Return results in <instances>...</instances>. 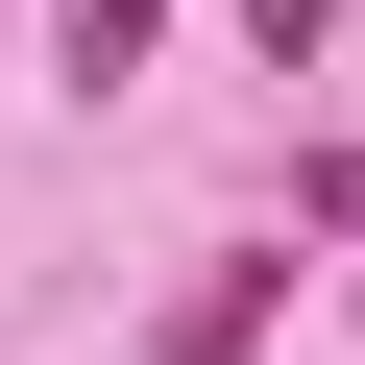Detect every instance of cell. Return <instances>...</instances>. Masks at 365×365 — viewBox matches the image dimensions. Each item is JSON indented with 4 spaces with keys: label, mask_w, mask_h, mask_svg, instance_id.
<instances>
[{
    "label": "cell",
    "mask_w": 365,
    "mask_h": 365,
    "mask_svg": "<svg viewBox=\"0 0 365 365\" xmlns=\"http://www.w3.org/2000/svg\"><path fill=\"white\" fill-rule=\"evenodd\" d=\"M146 49H170V0H49V73H73V98H122Z\"/></svg>",
    "instance_id": "cell-2"
},
{
    "label": "cell",
    "mask_w": 365,
    "mask_h": 365,
    "mask_svg": "<svg viewBox=\"0 0 365 365\" xmlns=\"http://www.w3.org/2000/svg\"><path fill=\"white\" fill-rule=\"evenodd\" d=\"M317 244H365V146H341V170H317Z\"/></svg>",
    "instance_id": "cell-4"
},
{
    "label": "cell",
    "mask_w": 365,
    "mask_h": 365,
    "mask_svg": "<svg viewBox=\"0 0 365 365\" xmlns=\"http://www.w3.org/2000/svg\"><path fill=\"white\" fill-rule=\"evenodd\" d=\"M317 25H341V0H244V49H268V73H317Z\"/></svg>",
    "instance_id": "cell-3"
},
{
    "label": "cell",
    "mask_w": 365,
    "mask_h": 365,
    "mask_svg": "<svg viewBox=\"0 0 365 365\" xmlns=\"http://www.w3.org/2000/svg\"><path fill=\"white\" fill-rule=\"evenodd\" d=\"M268 317H292V244H220L195 292H170V341H146V365H244Z\"/></svg>",
    "instance_id": "cell-1"
},
{
    "label": "cell",
    "mask_w": 365,
    "mask_h": 365,
    "mask_svg": "<svg viewBox=\"0 0 365 365\" xmlns=\"http://www.w3.org/2000/svg\"><path fill=\"white\" fill-rule=\"evenodd\" d=\"M341 317H365V292H341Z\"/></svg>",
    "instance_id": "cell-5"
}]
</instances>
